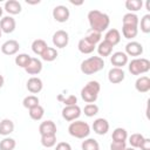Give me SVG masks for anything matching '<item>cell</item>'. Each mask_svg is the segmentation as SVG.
<instances>
[{
  "label": "cell",
  "instance_id": "cell-1",
  "mask_svg": "<svg viewBox=\"0 0 150 150\" xmlns=\"http://www.w3.org/2000/svg\"><path fill=\"white\" fill-rule=\"evenodd\" d=\"M88 22H89L91 30H95V32H98L102 34L109 27L110 18L108 14H105L101 11L93 9L88 13Z\"/></svg>",
  "mask_w": 150,
  "mask_h": 150
},
{
  "label": "cell",
  "instance_id": "cell-2",
  "mask_svg": "<svg viewBox=\"0 0 150 150\" xmlns=\"http://www.w3.org/2000/svg\"><path fill=\"white\" fill-rule=\"evenodd\" d=\"M104 68V60L100 56H90L81 62L80 69L86 75H93Z\"/></svg>",
  "mask_w": 150,
  "mask_h": 150
},
{
  "label": "cell",
  "instance_id": "cell-3",
  "mask_svg": "<svg viewBox=\"0 0 150 150\" xmlns=\"http://www.w3.org/2000/svg\"><path fill=\"white\" fill-rule=\"evenodd\" d=\"M68 132L70 136L79 138V139H84L89 136L90 134V127L87 122L84 121H73L70 122L68 127Z\"/></svg>",
  "mask_w": 150,
  "mask_h": 150
},
{
  "label": "cell",
  "instance_id": "cell-4",
  "mask_svg": "<svg viewBox=\"0 0 150 150\" xmlns=\"http://www.w3.org/2000/svg\"><path fill=\"white\" fill-rule=\"evenodd\" d=\"M101 86L97 81H89L82 89H81V97L87 103H94L100 94Z\"/></svg>",
  "mask_w": 150,
  "mask_h": 150
},
{
  "label": "cell",
  "instance_id": "cell-5",
  "mask_svg": "<svg viewBox=\"0 0 150 150\" xmlns=\"http://www.w3.org/2000/svg\"><path fill=\"white\" fill-rule=\"evenodd\" d=\"M128 63L129 71L132 75H143L150 70V61L145 57H136Z\"/></svg>",
  "mask_w": 150,
  "mask_h": 150
},
{
  "label": "cell",
  "instance_id": "cell-6",
  "mask_svg": "<svg viewBox=\"0 0 150 150\" xmlns=\"http://www.w3.org/2000/svg\"><path fill=\"white\" fill-rule=\"evenodd\" d=\"M81 112L82 110L77 104L64 105V108L62 109V117L68 122H73V121H76L81 116Z\"/></svg>",
  "mask_w": 150,
  "mask_h": 150
},
{
  "label": "cell",
  "instance_id": "cell-7",
  "mask_svg": "<svg viewBox=\"0 0 150 150\" xmlns=\"http://www.w3.org/2000/svg\"><path fill=\"white\" fill-rule=\"evenodd\" d=\"M53 18L55 21L60 22V23H63V22H67L69 20V16H70V12L68 9V7L63 6V5H57L54 7L53 9Z\"/></svg>",
  "mask_w": 150,
  "mask_h": 150
},
{
  "label": "cell",
  "instance_id": "cell-8",
  "mask_svg": "<svg viewBox=\"0 0 150 150\" xmlns=\"http://www.w3.org/2000/svg\"><path fill=\"white\" fill-rule=\"evenodd\" d=\"M52 41L56 48H64L69 42V34L63 29H59L53 34Z\"/></svg>",
  "mask_w": 150,
  "mask_h": 150
},
{
  "label": "cell",
  "instance_id": "cell-9",
  "mask_svg": "<svg viewBox=\"0 0 150 150\" xmlns=\"http://www.w3.org/2000/svg\"><path fill=\"white\" fill-rule=\"evenodd\" d=\"M110 62L116 68H123L128 64V55L124 52H115L110 55Z\"/></svg>",
  "mask_w": 150,
  "mask_h": 150
},
{
  "label": "cell",
  "instance_id": "cell-10",
  "mask_svg": "<svg viewBox=\"0 0 150 150\" xmlns=\"http://www.w3.org/2000/svg\"><path fill=\"white\" fill-rule=\"evenodd\" d=\"M20 49V43L16 40H7L1 45V53L5 55H15Z\"/></svg>",
  "mask_w": 150,
  "mask_h": 150
},
{
  "label": "cell",
  "instance_id": "cell-11",
  "mask_svg": "<svg viewBox=\"0 0 150 150\" xmlns=\"http://www.w3.org/2000/svg\"><path fill=\"white\" fill-rule=\"evenodd\" d=\"M124 79H125V73H124L123 68L112 67V68L108 71V80H109V82L112 83V84L121 83Z\"/></svg>",
  "mask_w": 150,
  "mask_h": 150
},
{
  "label": "cell",
  "instance_id": "cell-12",
  "mask_svg": "<svg viewBox=\"0 0 150 150\" xmlns=\"http://www.w3.org/2000/svg\"><path fill=\"white\" fill-rule=\"evenodd\" d=\"M16 27V22H15V19L11 15H7V16H4L1 20H0V29L2 33H6V34H9V33H13L14 29Z\"/></svg>",
  "mask_w": 150,
  "mask_h": 150
},
{
  "label": "cell",
  "instance_id": "cell-13",
  "mask_svg": "<svg viewBox=\"0 0 150 150\" xmlns=\"http://www.w3.org/2000/svg\"><path fill=\"white\" fill-rule=\"evenodd\" d=\"M93 130L97 135H105L109 131V122L103 117L96 118L93 122Z\"/></svg>",
  "mask_w": 150,
  "mask_h": 150
},
{
  "label": "cell",
  "instance_id": "cell-14",
  "mask_svg": "<svg viewBox=\"0 0 150 150\" xmlns=\"http://www.w3.org/2000/svg\"><path fill=\"white\" fill-rule=\"evenodd\" d=\"M26 87H27V90L29 93H32V94H39L42 90V88H43V82H42V80L40 77L32 76L30 79H28Z\"/></svg>",
  "mask_w": 150,
  "mask_h": 150
},
{
  "label": "cell",
  "instance_id": "cell-15",
  "mask_svg": "<svg viewBox=\"0 0 150 150\" xmlns=\"http://www.w3.org/2000/svg\"><path fill=\"white\" fill-rule=\"evenodd\" d=\"M128 56H139L143 54V46L137 41H130L125 45V52Z\"/></svg>",
  "mask_w": 150,
  "mask_h": 150
},
{
  "label": "cell",
  "instance_id": "cell-16",
  "mask_svg": "<svg viewBox=\"0 0 150 150\" xmlns=\"http://www.w3.org/2000/svg\"><path fill=\"white\" fill-rule=\"evenodd\" d=\"M56 124L52 121V120H47L41 122V124L39 125V132L41 136L43 135H56Z\"/></svg>",
  "mask_w": 150,
  "mask_h": 150
},
{
  "label": "cell",
  "instance_id": "cell-17",
  "mask_svg": "<svg viewBox=\"0 0 150 150\" xmlns=\"http://www.w3.org/2000/svg\"><path fill=\"white\" fill-rule=\"evenodd\" d=\"M25 70H26V73L28 75H38V74H40L41 70H42V62H41V60H39L38 57H32L29 63L25 68Z\"/></svg>",
  "mask_w": 150,
  "mask_h": 150
},
{
  "label": "cell",
  "instance_id": "cell-18",
  "mask_svg": "<svg viewBox=\"0 0 150 150\" xmlns=\"http://www.w3.org/2000/svg\"><path fill=\"white\" fill-rule=\"evenodd\" d=\"M4 9L12 16V15L20 14L21 11H22V7H21V4L19 1H16V0H8V1L5 2Z\"/></svg>",
  "mask_w": 150,
  "mask_h": 150
},
{
  "label": "cell",
  "instance_id": "cell-19",
  "mask_svg": "<svg viewBox=\"0 0 150 150\" xmlns=\"http://www.w3.org/2000/svg\"><path fill=\"white\" fill-rule=\"evenodd\" d=\"M135 88L138 93H148L150 90V79L145 75L139 76L135 82Z\"/></svg>",
  "mask_w": 150,
  "mask_h": 150
},
{
  "label": "cell",
  "instance_id": "cell-20",
  "mask_svg": "<svg viewBox=\"0 0 150 150\" xmlns=\"http://www.w3.org/2000/svg\"><path fill=\"white\" fill-rule=\"evenodd\" d=\"M104 41L109 42L112 46H116L117 43H120V41H121V34H120L118 29L110 28L109 30H107V33L104 34Z\"/></svg>",
  "mask_w": 150,
  "mask_h": 150
},
{
  "label": "cell",
  "instance_id": "cell-21",
  "mask_svg": "<svg viewBox=\"0 0 150 150\" xmlns=\"http://www.w3.org/2000/svg\"><path fill=\"white\" fill-rule=\"evenodd\" d=\"M14 131V123L9 118H4L0 121V135L1 136H9Z\"/></svg>",
  "mask_w": 150,
  "mask_h": 150
},
{
  "label": "cell",
  "instance_id": "cell-22",
  "mask_svg": "<svg viewBox=\"0 0 150 150\" xmlns=\"http://www.w3.org/2000/svg\"><path fill=\"white\" fill-rule=\"evenodd\" d=\"M112 48H114V46L112 45H110L109 42H107V41H101L98 45H97V47H96V49H97V53H98V55H100V57H105V56H110L111 54H112Z\"/></svg>",
  "mask_w": 150,
  "mask_h": 150
},
{
  "label": "cell",
  "instance_id": "cell-23",
  "mask_svg": "<svg viewBox=\"0 0 150 150\" xmlns=\"http://www.w3.org/2000/svg\"><path fill=\"white\" fill-rule=\"evenodd\" d=\"M77 48H79V50H80L82 54H90V53L94 52V49L96 48V46L93 45V43H90V42H89L88 40H86L84 38H82V39L79 41V43H77Z\"/></svg>",
  "mask_w": 150,
  "mask_h": 150
},
{
  "label": "cell",
  "instance_id": "cell-24",
  "mask_svg": "<svg viewBox=\"0 0 150 150\" xmlns=\"http://www.w3.org/2000/svg\"><path fill=\"white\" fill-rule=\"evenodd\" d=\"M47 47H48L47 42L45 40H42V39H36V40H34L32 42V50H33V53L36 54V55H40V56L45 52V49Z\"/></svg>",
  "mask_w": 150,
  "mask_h": 150
},
{
  "label": "cell",
  "instance_id": "cell-25",
  "mask_svg": "<svg viewBox=\"0 0 150 150\" xmlns=\"http://www.w3.org/2000/svg\"><path fill=\"white\" fill-rule=\"evenodd\" d=\"M122 22L123 26H135L138 27L139 23V19L135 13H125L122 18Z\"/></svg>",
  "mask_w": 150,
  "mask_h": 150
},
{
  "label": "cell",
  "instance_id": "cell-26",
  "mask_svg": "<svg viewBox=\"0 0 150 150\" xmlns=\"http://www.w3.org/2000/svg\"><path fill=\"white\" fill-rule=\"evenodd\" d=\"M57 55H59V53H57L56 48H54V47H49V46H48V47L45 49V52L41 54V59H42L43 61L52 62V61L56 60Z\"/></svg>",
  "mask_w": 150,
  "mask_h": 150
},
{
  "label": "cell",
  "instance_id": "cell-27",
  "mask_svg": "<svg viewBox=\"0 0 150 150\" xmlns=\"http://www.w3.org/2000/svg\"><path fill=\"white\" fill-rule=\"evenodd\" d=\"M111 138L115 142H125L128 139V131L124 128H116L112 131Z\"/></svg>",
  "mask_w": 150,
  "mask_h": 150
},
{
  "label": "cell",
  "instance_id": "cell-28",
  "mask_svg": "<svg viewBox=\"0 0 150 150\" xmlns=\"http://www.w3.org/2000/svg\"><path fill=\"white\" fill-rule=\"evenodd\" d=\"M28 115H29V117H30L32 120H34V121H40V120L43 117V115H45V109H43V107H41V105L39 104V105H36V107H33V108L28 109Z\"/></svg>",
  "mask_w": 150,
  "mask_h": 150
},
{
  "label": "cell",
  "instance_id": "cell-29",
  "mask_svg": "<svg viewBox=\"0 0 150 150\" xmlns=\"http://www.w3.org/2000/svg\"><path fill=\"white\" fill-rule=\"evenodd\" d=\"M122 34L125 39L131 40L137 36L138 34V27L135 26H122Z\"/></svg>",
  "mask_w": 150,
  "mask_h": 150
},
{
  "label": "cell",
  "instance_id": "cell-30",
  "mask_svg": "<svg viewBox=\"0 0 150 150\" xmlns=\"http://www.w3.org/2000/svg\"><path fill=\"white\" fill-rule=\"evenodd\" d=\"M30 59H32V56H29L28 54H26V53H21V54H18V55L15 56L14 62H15V64H16L18 67L25 69V68L27 67V64L29 63Z\"/></svg>",
  "mask_w": 150,
  "mask_h": 150
},
{
  "label": "cell",
  "instance_id": "cell-31",
  "mask_svg": "<svg viewBox=\"0 0 150 150\" xmlns=\"http://www.w3.org/2000/svg\"><path fill=\"white\" fill-rule=\"evenodd\" d=\"M82 150H100V144L94 138H84L81 144Z\"/></svg>",
  "mask_w": 150,
  "mask_h": 150
},
{
  "label": "cell",
  "instance_id": "cell-32",
  "mask_svg": "<svg viewBox=\"0 0 150 150\" xmlns=\"http://www.w3.org/2000/svg\"><path fill=\"white\" fill-rule=\"evenodd\" d=\"M143 7L142 0H127L125 1V8L129 11V13H135L139 11Z\"/></svg>",
  "mask_w": 150,
  "mask_h": 150
},
{
  "label": "cell",
  "instance_id": "cell-33",
  "mask_svg": "<svg viewBox=\"0 0 150 150\" xmlns=\"http://www.w3.org/2000/svg\"><path fill=\"white\" fill-rule=\"evenodd\" d=\"M39 102H40V100H39V97H38L36 95H28V96H26V97L23 98L22 105H23L26 109H30V108H33V107L39 105Z\"/></svg>",
  "mask_w": 150,
  "mask_h": 150
},
{
  "label": "cell",
  "instance_id": "cell-34",
  "mask_svg": "<svg viewBox=\"0 0 150 150\" xmlns=\"http://www.w3.org/2000/svg\"><path fill=\"white\" fill-rule=\"evenodd\" d=\"M101 38H102V34H101V33L95 32V30H91V29H89V30L87 32L86 36H84L86 40H88L90 43H93V45H95V46L101 42Z\"/></svg>",
  "mask_w": 150,
  "mask_h": 150
},
{
  "label": "cell",
  "instance_id": "cell-35",
  "mask_svg": "<svg viewBox=\"0 0 150 150\" xmlns=\"http://www.w3.org/2000/svg\"><path fill=\"white\" fill-rule=\"evenodd\" d=\"M16 146V142L12 137H5L2 141H0V150H14Z\"/></svg>",
  "mask_w": 150,
  "mask_h": 150
},
{
  "label": "cell",
  "instance_id": "cell-36",
  "mask_svg": "<svg viewBox=\"0 0 150 150\" xmlns=\"http://www.w3.org/2000/svg\"><path fill=\"white\" fill-rule=\"evenodd\" d=\"M41 144L45 148H53L56 145V135H43L41 136Z\"/></svg>",
  "mask_w": 150,
  "mask_h": 150
},
{
  "label": "cell",
  "instance_id": "cell-37",
  "mask_svg": "<svg viewBox=\"0 0 150 150\" xmlns=\"http://www.w3.org/2000/svg\"><path fill=\"white\" fill-rule=\"evenodd\" d=\"M128 138H129V144H130V146L137 149V148H139V144L142 143L144 136H143L142 134H139V132H135V134H132L131 136H129Z\"/></svg>",
  "mask_w": 150,
  "mask_h": 150
},
{
  "label": "cell",
  "instance_id": "cell-38",
  "mask_svg": "<svg viewBox=\"0 0 150 150\" xmlns=\"http://www.w3.org/2000/svg\"><path fill=\"white\" fill-rule=\"evenodd\" d=\"M83 112L87 117H94L95 115L98 114V105H96L95 103H88V104H86Z\"/></svg>",
  "mask_w": 150,
  "mask_h": 150
},
{
  "label": "cell",
  "instance_id": "cell-39",
  "mask_svg": "<svg viewBox=\"0 0 150 150\" xmlns=\"http://www.w3.org/2000/svg\"><path fill=\"white\" fill-rule=\"evenodd\" d=\"M139 26H141V30L143 33H145V34L150 33V14H145L142 16Z\"/></svg>",
  "mask_w": 150,
  "mask_h": 150
},
{
  "label": "cell",
  "instance_id": "cell-40",
  "mask_svg": "<svg viewBox=\"0 0 150 150\" xmlns=\"http://www.w3.org/2000/svg\"><path fill=\"white\" fill-rule=\"evenodd\" d=\"M57 100L61 101L62 103H64V105H75L77 103V97L75 95H69L67 97H63L62 95H59Z\"/></svg>",
  "mask_w": 150,
  "mask_h": 150
},
{
  "label": "cell",
  "instance_id": "cell-41",
  "mask_svg": "<svg viewBox=\"0 0 150 150\" xmlns=\"http://www.w3.org/2000/svg\"><path fill=\"white\" fill-rule=\"evenodd\" d=\"M127 148L125 142H115L112 141L110 143V150H124Z\"/></svg>",
  "mask_w": 150,
  "mask_h": 150
},
{
  "label": "cell",
  "instance_id": "cell-42",
  "mask_svg": "<svg viewBox=\"0 0 150 150\" xmlns=\"http://www.w3.org/2000/svg\"><path fill=\"white\" fill-rule=\"evenodd\" d=\"M55 150H71V145L68 142H59L55 146Z\"/></svg>",
  "mask_w": 150,
  "mask_h": 150
},
{
  "label": "cell",
  "instance_id": "cell-43",
  "mask_svg": "<svg viewBox=\"0 0 150 150\" xmlns=\"http://www.w3.org/2000/svg\"><path fill=\"white\" fill-rule=\"evenodd\" d=\"M139 149L141 150H150V138L144 137L142 143L139 144Z\"/></svg>",
  "mask_w": 150,
  "mask_h": 150
},
{
  "label": "cell",
  "instance_id": "cell-44",
  "mask_svg": "<svg viewBox=\"0 0 150 150\" xmlns=\"http://www.w3.org/2000/svg\"><path fill=\"white\" fill-rule=\"evenodd\" d=\"M4 84H5V79H4V76L0 74V89L4 87Z\"/></svg>",
  "mask_w": 150,
  "mask_h": 150
},
{
  "label": "cell",
  "instance_id": "cell-45",
  "mask_svg": "<svg viewBox=\"0 0 150 150\" xmlns=\"http://www.w3.org/2000/svg\"><path fill=\"white\" fill-rule=\"evenodd\" d=\"M27 4H29V5H36V4H40V0H38V1H26Z\"/></svg>",
  "mask_w": 150,
  "mask_h": 150
},
{
  "label": "cell",
  "instance_id": "cell-46",
  "mask_svg": "<svg viewBox=\"0 0 150 150\" xmlns=\"http://www.w3.org/2000/svg\"><path fill=\"white\" fill-rule=\"evenodd\" d=\"M70 4H73V5H75V6H80V5H82V4H83V1H80V2H75V1L70 0Z\"/></svg>",
  "mask_w": 150,
  "mask_h": 150
},
{
  "label": "cell",
  "instance_id": "cell-47",
  "mask_svg": "<svg viewBox=\"0 0 150 150\" xmlns=\"http://www.w3.org/2000/svg\"><path fill=\"white\" fill-rule=\"evenodd\" d=\"M145 7H146V9H148V11H150V1H149V0L145 2Z\"/></svg>",
  "mask_w": 150,
  "mask_h": 150
},
{
  "label": "cell",
  "instance_id": "cell-48",
  "mask_svg": "<svg viewBox=\"0 0 150 150\" xmlns=\"http://www.w3.org/2000/svg\"><path fill=\"white\" fill-rule=\"evenodd\" d=\"M2 13H4V8H2L1 6H0V18L2 16Z\"/></svg>",
  "mask_w": 150,
  "mask_h": 150
},
{
  "label": "cell",
  "instance_id": "cell-49",
  "mask_svg": "<svg viewBox=\"0 0 150 150\" xmlns=\"http://www.w3.org/2000/svg\"><path fill=\"white\" fill-rule=\"evenodd\" d=\"M124 150H136V149H135V148H131V146H130V148H125Z\"/></svg>",
  "mask_w": 150,
  "mask_h": 150
},
{
  "label": "cell",
  "instance_id": "cell-50",
  "mask_svg": "<svg viewBox=\"0 0 150 150\" xmlns=\"http://www.w3.org/2000/svg\"><path fill=\"white\" fill-rule=\"evenodd\" d=\"M1 35H2V32H1V29H0V38H1Z\"/></svg>",
  "mask_w": 150,
  "mask_h": 150
}]
</instances>
